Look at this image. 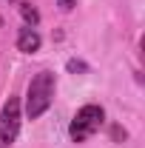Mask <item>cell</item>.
<instances>
[{
  "instance_id": "obj_4",
  "label": "cell",
  "mask_w": 145,
  "mask_h": 148,
  "mask_svg": "<svg viewBox=\"0 0 145 148\" xmlns=\"http://www.w3.org/2000/svg\"><path fill=\"white\" fill-rule=\"evenodd\" d=\"M40 46H43L40 32H37V29H29V26H23L20 34H17V51H23V54H34V51H40Z\"/></svg>"
},
{
  "instance_id": "obj_1",
  "label": "cell",
  "mask_w": 145,
  "mask_h": 148,
  "mask_svg": "<svg viewBox=\"0 0 145 148\" xmlns=\"http://www.w3.org/2000/svg\"><path fill=\"white\" fill-rule=\"evenodd\" d=\"M57 91V77L54 71H37L29 86H26V117L29 120H40L54 103Z\"/></svg>"
},
{
  "instance_id": "obj_5",
  "label": "cell",
  "mask_w": 145,
  "mask_h": 148,
  "mask_svg": "<svg viewBox=\"0 0 145 148\" xmlns=\"http://www.w3.org/2000/svg\"><path fill=\"white\" fill-rule=\"evenodd\" d=\"M20 17L26 20V26H29V29H34L37 23H40V12H37L31 3H20Z\"/></svg>"
},
{
  "instance_id": "obj_2",
  "label": "cell",
  "mask_w": 145,
  "mask_h": 148,
  "mask_svg": "<svg viewBox=\"0 0 145 148\" xmlns=\"http://www.w3.org/2000/svg\"><path fill=\"white\" fill-rule=\"evenodd\" d=\"M103 120H105V108L103 106H83V108L74 114L71 125H68V137H71V143H85L88 137H94L100 125H103Z\"/></svg>"
},
{
  "instance_id": "obj_7",
  "label": "cell",
  "mask_w": 145,
  "mask_h": 148,
  "mask_svg": "<svg viewBox=\"0 0 145 148\" xmlns=\"http://www.w3.org/2000/svg\"><path fill=\"white\" fill-rule=\"evenodd\" d=\"M57 6H60L63 12H71L74 6H77V0H57Z\"/></svg>"
},
{
  "instance_id": "obj_6",
  "label": "cell",
  "mask_w": 145,
  "mask_h": 148,
  "mask_svg": "<svg viewBox=\"0 0 145 148\" xmlns=\"http://www.w3.org/2000/svg\"><path fill=\"white\" fill-rule=\"evenodd\" d=\"M66 69H68L71 74H83V71H88V66H85L83 60H68V63H66Z\"/></svg>"
},
{
  "instance_id": "obj_3",
  "label": "cell",
  "mask_w": 145,
  "mask_h": 148,
  "mask_svg": "<svg viewBox=\"0 0 145 148\" xmlns=\"http://www.w3.org/2000/svg\"><path fill=\"white\" fill-rule=\"evenodd\" d=\"M20 125H23V106L17 97H9L6 106L0 108V148L14 145L20 137Z\"/></svg>"
}]
</instances>
